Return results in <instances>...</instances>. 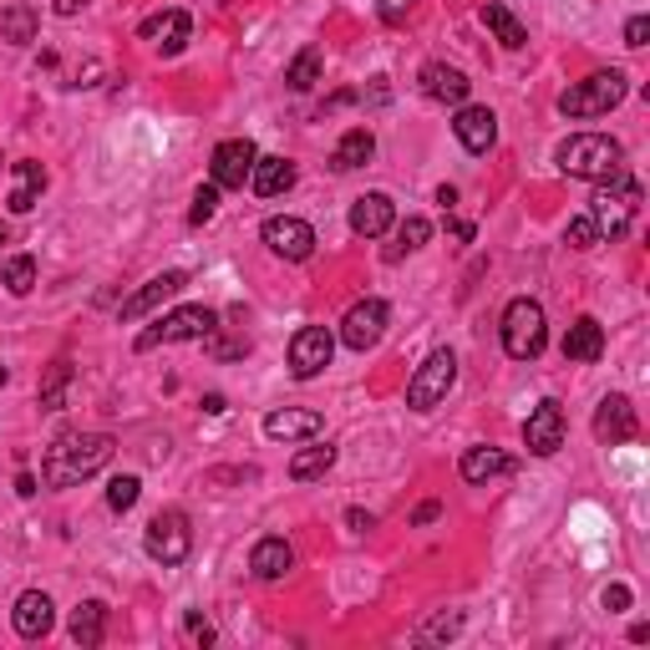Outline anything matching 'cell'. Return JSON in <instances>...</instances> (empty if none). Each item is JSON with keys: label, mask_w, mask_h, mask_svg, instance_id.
<instances>
[{"label": "cell", "mask_w": 650, "mask_h": 650, "mask_svg": "<svg viewBox=\"0 0 650 650\" xmlns=\"http://www.w3.org/2000/svg\"><path fill=\"white\" fill-rule=\"evenodd\" d=\"M112 437L107 432H72V437H57V443L46 447L41 458V483L46 488H76L97 478L112 462Z\"/></svg>", "instance_id": "1"}, {"label": "cell", "mask_w": 650, "mask_h": 650, "mask_svg": "<svg viewBox=\"0 0 650 650\" xmlns=\"http://www.w3.org/2000/svg\"><path fill=\"white\" fill-rule=\"evenodd\" d=\"M559 168L585 183H610L625 173V148L605 133H575L559 143Z\"/></svg>", "instance_id": "2"}, {"label": "cell", "mask_w": 650, "mask_h": 650, "mask_svg": "<svg viewBox=\"0 0 650 650\" xmlns=\"http://www.w3.org/2000/svg\"><path fill=\"white\" fill-rule=\"evenodd\" d=\"M503 351L514 356V361H539L549 346V321H544V305L529 296L508 300V311H503Z\"/></svg>", "instance_id": "3"}, {"label": "cell", "mask_w": 650, "mask_h": 650, "mask_svg": "<svg viewBox=\"0 0 650 650\" xmlns=\"http://www.w3.org/2000/svg\"><path fill=\"white\" fill-rule=\"evenodd\" d=\"M625 92H630V82H625V72H594L585 76V82H575V87L559 97V112L564 118H605V112H615V107L625 103Z\"/></svg>", "instance_id": "4"}, {"label": "cell", "mask_w": 650, "mask_h": 650, "mask_svg": "<svg viewBox=\"0 0 650 650\" xmlns=\"http://www.w3.org/2000/svg\"><path fill=\"white\" fill-rule=\"evenodd\" d=\"M636 214H640V183L636 178L621 173V178H610V183H600L594 208H590L600 239H625L630 234V224H636Z\"/></svg>", "instance_id": "5"}, {"label": "cell", "mask_w": 650, "mask_h": 650, "mask_svg": "<svg viewBox=\"0 0 650 650\" xmlns=\"http://www.w3.org/2000/svg\"><path fill=\"white\" fill-rule=\"evenodd\" d=\"M214 330H219V311H208V305H178V311H168L158 325H148L137 336V351H158V346H173V340H208Z\"/></svg>", "instance_id": "6"}, {"label": "cell", "mask_w": 650, "mask_h": 650, "mask_svg": "<svg viewBox=\"0 0 650 650\" xmlns=\"http://www.w3.org/2000/svg\"><path fill=\"white\" fill-rule=\"evenodd\" d=\"M453 382H458V356L443 346V351H432L428 361L417 366L412 382H407V407H412V412H432L437 401H447Z\"/></svg>", "instance_id": "7"}, {"label": "cell", "mask_w": 650, "mask_h": 650, "mask_svg": "<svg viewBox=\"0 0 650 650\" xmlns=\"http://www.w3.org/2000/svg\"><path fill=\"white\" fill-rule=\"evenodd\" d=\"M143 549H148V559H158L162 569L183 564V559H189V549H193L189 518L178 514V508H162V514H153L148 529H143Z\"/></svg>", "instance_id": "8"}, {"label": "cell", "mask_w": 650, "mask_h": 650, "mask_svg": "<svg viewBox=\"0 0 650 650\" xmlns=\"http://www.w3.org/2000/svg\"><path fill=\"white\" fill-rule=\"evenodd\" d=\"M330 356H336V336L325 325H300L296 336H290V376L311 382V376H321L330 366Z\"/></svg>", "instance_id": "9"}, {"label": "cell", "mask_w": 650, "mask_h": 650, "mask_svg": "<svg viewBox=\"0 0 650 650\" xmlns=\"http://www.w3.org/2000/svg\"><path fill=\"white\" fill-rule=\"evenodd\" d=\"M254 158H260V148H254L250 137H224L219 148H214V162H208V183H219V189H244L254 173Z\"/></svg>", "instance_id": "10"}, {"label": "cell", "mask_w": 650, "mask_h": 650, "mask_svg": "<svg viewBox=\"0 0 650 650\" xmlns=\"http://www.w3.org/2000/svg\"><path fill=\"white\" fill-rule=\"evenodd\" d=\"M386 321H392V311H386V300H356L351 311H346V321H340V340L351 346V351H371L376 340L386 336Z\"/></svg>", "instance_id": "11"}, {"label": "cell", "mask_w": 650, "mask_h": 650, "mask_svg": "<svg viewBox=\"0 0 650 650\" xmlns=\"http://www.w3.org/2000/svg\"><path fill=\"white\" fill-rule=\"evenodd\" d=\"M265 244L280 260H290V265H300V260H311L315 254V229L305 219H290V214H275V219H265Z\"/></svg>", "instance_id": "12"}, {"label": "cell", "mask_w": 650, "mask_h": 650, "mask_svg": "<svg viewBox=\"0 0 650 650\" xmlns=\"http://www.w3.org/2000/svg\"><path fill=\"white\" fill-rule=\"evenodd\" d=\"M523 447H529L533 458H554L564 447V407L559 401H539L523 422Z\"/></svg>", "instance_id": "13"}, {"label": "cell", "mask_w": 650, "mask_h": 650, "mask_svg": "<svg viewBox=\"0 0 650 650\" xmlns=\"http://www.w3.org/2000/svg\"><path fill=\"white\" fill-rule=\"evenodd\" d=\"M11 625L21 640H41L51 625H57V605H51V594L46 590H26L21 600H15L11 610Z\"/></svg>", "instance_id": "14"}, {"label": "cell", "mask_w": 650, "mask_h": 650, "mask_svg": "<svg viewBox=\"0 0 650 650\" xmlns=\"http://www.w3.org/2000/svg\"><path fill=\"white\" fill-rule=\"evenodd\" d=\"M189 31H193L189 11H158V15H148V21L137 26V36L158 46L162 57H178V51L189 46Z\"/></svg>", "instance_id": "15"}, {"label": "cell", "mask_w": 650, "mask_h": 650, "mask_svg": "<svg viewBox=\"0 0 650 650\" xmlns=\"http://www.w3.org/2000/svg\"><path fill=\"white\" fill-rule=\"evenodd\" d=\"M397 224V204L386 193H361L351 204V234L356 239H382Z\"/></svg>", "instance_id": "16"}, {"label": "cell", "mask_w": 650, "mask_h": 650, "mask_svg": "<svg viewBox=\"0 0 650 650\" xmlns=\"http://www.w3.org/2000/svg\"><path fill=\"white\" fill-rule=\"evenodd\" d=\"M594 437H600V443H630V437H636V407H630V397H621V392H615V397H605L600 401V412H594Z\"/></svg>", "instance_id": "17"}, {"label": "cell", "mask_w": 650, "mask_h": 650, "mask_svg": "<svg viewBox=\"0 0 650 650\" xmlns=\"http://www.w3.org/2000/svg\"><path fill=\"white\" fill-rule=\"evenodd\" d=\"M453 133H458V143L468 153H488L493 143H498V118L488 112V107H458V118H453Z\"/></svg>", "instance_id": "18"}, {"label": "cell", "mask_w": 650, "mask_h": 650, "mask_svg": "<svg viewBox=\"0 0 650 650\" xmlns=\"http://www.w3.org/2000/svg\"><path fill=\"white\" fill-rule=\"evenodd\" d=\"M325 432V417L321 412H300V407H285V412H269L265 417V437L275 443H311Z\"/></svg>", "instance_id": "19"}, {"label": "cell", "mask_w": 650, "mask_h": 650, "mask_svg": "<svg viewBox=\"0 0 650 650\" xmlns=\"http://www.w3.org/2000/svg\"><path fill=\"white\" fill-rule=\"evenodd\" d=\"M183 285H189V275H183V269H162V275H153V280L143 285L133 300H122V321H143V315L158 311L168 296H178Z\"/></svg>", "instance_id": "20"}, {"label": "cell", "mask_w": 650, "mask_h": 650, "mask_svg": "<svg viewBox=\"0 0 650 650\" xmlns=\"http://www.w3.org/2000/svg\"><path fill=\"white\" fill-rule=\"evenodd\" d=\"M422 92H428L432 103L462 107L468 103V92H473V82H468L458 67H447V61H428V67H422Z\"/></svg>", "instance_id": "21"}, {"label": "cell", "mask_w": 650, "mask_h": 650, "mask_svg": "<svg viewBox=\"0 0 650 650\" xmlns=\"http://www.w3.org/2000/svg\"><path fill=\"white\" fill-rule=\"evenodd\" d=\"M250 569H254V579H265V585H275V579H285L290 569H296V549L285 544L280 533H269V539H260V544H254Z\"/></svg>", "instance_id": "22"}, {"label": "cell", "mask_w": 650, "mask_h": 650, "mask_svg": "<svg viewBox=\"0 0 650 650\" xmlns=\"http://www.w3.org/2000/svg\"><path fill=\"white\" fill-rule=\"evenodd\" d=\"M600 356H605V325L594 315H579L564 330V361H600Z\"/></svg>", "instance_id": "23"}, {"label": "cell", "mask_w": 650, "mask_h": 650, "mask_svg": "<svg viewBox=\"0 0 650 650\" xmlns=\"http://www.w3.org/2000/svg\"><path fill=\"white\" fill-rule=\"evenodd\" d=\"M250 189L260 193V198H280L285 189H296V162L290 158H254V173H250Z\"/></svg>", "instance_id": "24"}, {"label": "cell", "mask_w": 650, "mask_h": 650, "mask_svg": "<svg viewBox=\"0 0 650 650\" xmlns=\"http://www.w3.org/2000/svg\"><path fill=\"white\" fill-rule=\"evenodd\" d=\"M371 153H376V137H371V128H346L336 143V153H330V168L336 173H351V168H366Z\"/></svg>", "instance_id": "25"}, {"label": "cell", "mask_w": 650, "mask_h": 650, "mask_svg": "<svg viewBox=\"0 0 650 650\" xmlns=\"http://www.w3.org/2000/svg\"><path fill=\"white\" fill-rule=\"evenodd\" d=\"M462 483H488V478H503L514 473V462H508V453H498V447H468L458 462Z\"/></svg>", "instance_id": "26"}, {"label": "cell", "mask_w": 650, "mask_h": 650, "mask_svg": "<svg viewBox=\"0 0 650 650\" xmlns=\"http://www.w3.org/2000/svg\"><path fill=\"white\" fill-rule=\"evenodd\" d=\"M46 193V168L36 158H21L15 162V189H11V208L15 214H31L36 198Z\"/></svg>", "instance_id": "27"}, {"label": "cell", "mask_w": 650, "mask_h": 650, "mask_svg": "<svg viewBox=\"0 0 650 650\" xmlns=\"http://www.w3.org/2000/svg\"><path fill=\"white\" fill-rule=\"evenodd\" d=\"M103 630H107V605L103 600H82L72 610V640L82 650H92V646H103Z\"/></svg>", "instance_id": "28"}, {"label": "cell", "mask_w": 650, "mask_h": 650, "mask_svg": "<svg viewBox=\"0 0 650 650\" xmlns=\"http://www.w3.org/2000/svg\"><path fill=\"white\" fill-rule=\"evenodd\" d=\"M483 26L493 31V36H498V41L508 46V51L529 46V31H523V21H518V15L508 11V5H498V0H488V5H483Z\"/></svg>", "instance_id": "29"}, {"label": "cell", "mask_w": 650, "mask_h": 650, "mask_svg": "<svg viewBox=\"0 0 650 650\" xmlns=\"http://www.w3.org/2000/svg\"><path fill=\"white\" fill-rule=\"evenodd\" d=\"M336 468V447L325 443V447H300L296 458H290V478L296 483H311V478H325Z\"/></svg>", "instance_id": "30"}, {"label": "cell", "mask_w": 650, "mask_h": 650, "mask_svg": "<svg viewBox=\"0 0 650 650\" xmlns=\"http://www.w3.org/2000/svg\"><path fill=\"white\" fill-rule=\"evenodd\" d=\"M0 285H5L11 296H31V290H36V260H31V254H11V260L0 265Z\"/></svg>", "instance_id": "31"}, {"label": "cell", "mask_w": 650, "mask_h": 650, "mask_svg": "<svg viewBox=\"0 0 650 650\" xmlns=\"http://www.w3.org/2000/svg\"><path fill=\"white\" fill-rule=\"evenodd\" d=\"M315 82H321V51H315V46H305V51H300V57L285 67V87H290V92H311Z\"/></svg>", "instance_id": "32"}, {"label": "cell", "mask_w": 650, "mask_h": 650, "mask_svg": "<svg viewBox=\"0 0 650 650\" xmlns=\"http://www.w3.org/2000/svg\"><path fill=\"white\" fill-rule=\"evenodd\" d=\"M432 239V224L428 219H401L397 224V244H392V250H386V260H401V254H412V250H422V244H428Z\"/></svg>", "instance_id": "33"}, {"label": "cell", "mask_w": 650, "mask_h": 650, "mask_svg": "<svg viewBox=\"0 0 650 650\" xmlns=\"http://www.w3.org/2000/svg\"><path fill=\"white\" fill-rule=\"evenodd\" d=\"M0 31H5V41H15V46L36 41V11H31V5H11V11L0 15Z\"/></svg>", "instance_id": "34"}, {"label": "cell", "mask_w": 650, "mask_h": 650, "mask_svg": "<svg viewBox=\"0 0 650 650\" xmlns=\"http://www.w3.org/2000/svg\"><path fill=\"white\" fill-rule=\"evenodd\" d=\"M137 498H143V478L137 473H118L107 483V508H112V514H128Z\"/></svg>", "instance_id": "35"}, {"label": "cell", "mask_w": 650, "mask_h": 650, "mask_svg": "<svg viewBox=\"0 0 650 650\" xmlns=\"http://www.w3.org/2000/svg\"><path fill=\"white\" fill-rule=\"evenodd\" d=\"M67 386H72V361H57V366H51V376H46V386H41V407H46V412H61Z\"/></svg>", "instance_id": "36"}, {"label": "cell", "mask_w": 650, "mask_h": 650, "mask_svg": "<svg viewBox=\"0 0 650 650\" xmlns=\"http://www.w3.org/2000/svg\"><path fill=\"white\" fill-rule=\"evenodd\" d=\"M564 244H569V250H594V244H600V229H594L590 214H585V219H569V229H564Z\"/></svg>", "instance_id": "37"}, {"label": "cell", "mask_w": 650, "mask_h": 650, "mask_svg": "<svg viewBox=\"0 0 650 650\" xmlns=\"http://www.w3.org/2000/svg\"><path fill=\"white\" fill-rule=\"evenodd\" d=\"M219 183H204V189L193 193V208H189V224H208L214 219V208H219Z\"/></svg>", "instance_id": "38"}, {"label": "cell", "mask_w": 650, "mask_h": 650, "mask_svg": "<svg viewBox=\"0 0 650 650\" xmlns=\"http://www.w3.org/2000/svg\"><path fill=\"white\" fill-rule=\"evenodd\" d=\"M208 351L219 356V361H234V356H250V340H244V336H229V340L208 336Z\"/></svg>", "instance_id": "39"}, {"label": "cell", "mask_w": 650, "mask_h": 650, "mask_svg": "<svg viewBox=\"0 0 650 650\" xmlns=\"http://www.w3.org/2000/svg\"><path fill=\"white\" fill-rule=\"evenodd\" d=\"M650 41V15H630L625 21V46H646Z\"/></svg>", "instance_id": "40"}, {"label": "cell", "mask_w": 650, "mask_h": 650, "mask_svg": "<svg viewBox=\"0 0 650 650\" xmlns=\"http://www.w3.org/2000/svg\"><path fill=\"white\" fill-rule=\"evenodd\" d=\"M458 625H462V615H437V621L428 625V636H432V640H443V636H458Z\"/></svg>", "instance_id": "41"}, {"label": "cell", "mask_w": 650, "mask_h": 650, "mask_svg": "<svg viewBox=\"0 0 650 650\" xmlns=\"http://www.w3.org/2000/svg\"><path fill=\"white\" fill-rule=\"evenodd\" d=\"M183 625H189V636L198 640V646H214V625H208L204 615H189V621H183Z\"/></svg>", "instance_id": "42"}, {"label": "cell", "mask_w": 650, "mask_h": 650, "mask_svg": "<svg viewBox=\"0 0 650 650\" xmlns=\"http://www.w3.org/2000/svg\"><path fill=\"white\" fill-rule=\"evenodd\" d=\"M600 605L605 610H630V590H625V585H610V590L600 594Z\"/></svg>", "instance_id": "43"}, {"label": "cell", "mask_w": 650, "mask_h": 650, "mask_svg": "<svg viewBox=\"0 0 650 650\" xmlns=\"http://www.w3.org/2000/svg\"><path fill=\"white\" fill-rule=\"evenodd\" d=\"M346 523H351V533H366L371 523H376V518H371L366 508H346Z\"/></svg>", "instance_id": "44"}, {"label": "cell", "mask_w": 650, "mask_h": 650, "mask_svg": "<svg viewBox=\"0 0 650 650\" xmlns=\"http://www.w3.org/2000/svg\"><path fill=\"white\" fill-rule=\"evenodd\" d=\"M376 5H382V15H386V21H397L401 11H412V0H376Z\"/></svg>", "instance_id": "45"}, {"label": "cell", "mask_w": 650, "mask_h": 650, "mask_svg": "<svg viewBox=\"0 0 650 650\" xmlns=\"http://www.w3.org/2000/svg\"><path fill=\"white\" fill-rule=\"evenodd\" d=\"M447 234L468 244V239H473V224H468V219H447Z\"/></svg>", "instance_id": "46"}, {"label": "cell", "mask_w": 650, "mask_h": 650, "mask_svg": "<svg viewBox=\"0 0 650 650\" xmlns=\"http://www.w3.org/2000/svg\"><path fill=\"white\" fill-rule=\"evenodd\" d=\"M51 11H57V15H76V11H87V0H51Z\"/></svg>", "instance_id": "47"}, {"label": "cell", "mask_w": 650, "mask_h": 650, "mask_svg": "<svg viewBox=\"0 0 650 650\" xmlns=\"http://www.w3.org/2000/svg\"><path fill=\"white\" fill-rule=\"evenodd\" d=\"M437 514H443V503H422V508L412 514V523H432Z\"/></svg>", "instance_id": "48"}, {"label": "cell", "mask_w": 650, "mask_h": 650, "mask_svg": "<svg viewBox=\"0 0 650 650\" xmlns=\"http://www.w3.org/2000/svg\"><path fill=\"white\" fill-rule=\"evenodd\" d=\"M15 493H21V498H31V493H36V478L21 473V478H15Z\"/></svg>", "instance_id": "49"}, {"label": "cell", "mask_w": 650, "mask_h": 650, "mask_svg": "<svg viewBox=\"0 0 650 650\" xmlns=\"http://www.w3.org/2000/svg\"><path fill=\"white\" fill-rule=\"evenodd\" d=\"M204 412H208V417L224 412V397H219V392H208V397H204Z\"/></svg>", "instance_id": "50"}, {"label": "cell", "mask_w": 650, "mask_h": 650, "mask_svg": "<svg viewBox=\"0 0 650 650\" xmlns=\"http://www.w3.org/2000/svg\"><path fill=\"white\" fill-rule=\"evenodd\" d=\"M437 204L453 208V204H458V189H447V183H443V189H437Z\"/></svg>", "instance_id": "51"}, {"label": "cell", "mask_w": 650, "mask_h": 650, "mask_svg": "<svg viewBox=\"0 0 650 650\" xmlns=\"http://www.w3.org/2000/svg\"><path fill=\"white\" fill-rule=\"evenodd\" d=\"M0 386H5V366H0Z\"/></svg>", "instance_id": "52"}, {"label": "cell", "mask_w": 650, "mask_h": 650, "mask_svg": "<svg viewBox=\"0 0 650 650\" xmlns=\"http://www.w3.org/2000/svg\"><path fill=\"white\" fill-rule=\"evenodd\" d=\"M0 244H5V229H0Z\"/></svg>", "instance_id": "53"}]
</instances>
